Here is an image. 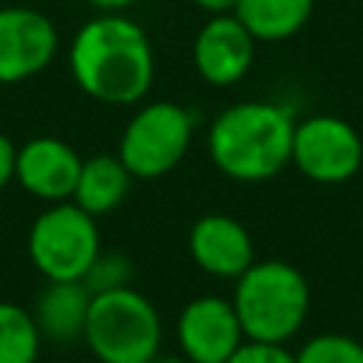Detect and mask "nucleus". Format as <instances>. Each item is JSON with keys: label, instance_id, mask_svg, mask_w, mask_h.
<instances>
[{"label": "nucleus", "instance_id": "nucleus-6", "mask_svg": "<svg viewBox=\"0 0 363 363\" xmlns=\"http://www.w3.org/2000/svg\"><path fill=\"white\" fill-rule=\"evenodd\" d=\"M99 250L94 216L74 201L48 204L28 230V258L45 281H82Z\"/></svg>", "mask_w": 363, "mask_h": 363}, {"label": "nucleus", "instance_id": "nucleus-2", "mask_svg": "<svg viewBox=\"0 0 363 363\" xmlns=\"http://www.w3.org/2000/svg\"><path fill=\"white\" fill-rule=\"evenodd\" d=\"M295 116L286 105L250 99L216 113L207 128L213 164L235 182H264L292 162Z\"/></svg>", "mask_w": 363, "mask_h": 363}, {"label": "nucleus", "instance_id": "nucleus-14", "mask_svg": "<svg viewBox=\"0 0 363 363\" xmlns=\"http://www.w3.org/2000/svg\"><path fill=\"white\" fill-rule=\"evenodd\" d=\"M130 182H133V176L122 164L119 156L96 153L91 159H82L71 201L96 218L102 213L116 210L125 201V196L130 190Z\"/></svg>", "mask_w": 363, "mask_h": 363}, {"label": "nucleus", "instance_id": "nucleus-9", "mask_svg": "<svg viewBox=\"0 0 363 363\" xmlns=\"http://www.w3.org/2000/svg\"><path fill=\"white\" fill-rule=\"evenodd\" d=\"M176 337L190 363H227L247 340L233 301L221 295L193 298L176 320Z\"/></svg>", "mask_w": 363, "mask_h": 363}, {"label": "nucleus", "instance_id": "nucleus-19", "mask_svg": "<svg viewBox=\"0 0 363 363\" xmlns=\"http://www.w3.org/2000/svg\"><path fill=\"white\" fill-rule=\"evenodd\" d=\"M227 363H295V354L284 343H267V340H244Z\"/></svg>", "mask_w": 363, "mask_h": 363}, {"label": "nucleus", "instance_id": "nucleus-22", "mask_svg": "<svg viewBox=\"0 0 363 363\" xmlns=\"http://www.w3.org/2000/svg\"><path fill=\"white\" fill-rule=\"evenodd\" d=\"M91 9H96L99 14H122L128 6H133L136 0H85Z\"/></svg>", "mask_w": 363, "mask_h": 363}, {"label": "nucleus", "instance_id": "nucleus-8", "mask_svg": "<svg viewBox=\"0 0 363 363\" xmlns=\"http://www.w3.org/2000/svg\"><path fill=\"white\" fill-rule=\"evenodd\" d=\"M60 48L57 26L48 14L26 6L0 9V82H23L45 71Z\"/></svg>", "mask_w": 363, "mask_h": 363}, {"label": "nucleus", "instance_id": "nucleus-16", "mask_svg": "<svg viewBox=\"0 0 363 363\" xmlns=\"http://www.w3.org/2000/svg\"><path fill=\"white\" fill-rule=\"evenodd\" d=\"M43 335L34 315L17 303L0 301V363H37Z\"/></svg>", "mask_w": 363, "mask_h": 363}, {"label": "nucleus", "instance_id": "nucleus-23", "mask_svg": "<svg viewBox=\"0 0 363 363\" xmlns=\"http://www.w3.org/2000/svg\"><path fill=\"white\" fill-rule=\"evenodd\" d=\"M150 363H190L187 357H162V354H156Z\"/></svg>", "mask_w": 363, "mask_h": 363}, {"label": "nucleus", "instance_id": "nucleus-4", "mask_svg": "<svg viewBox=\"0 0 363 363\" xmlns=\"http://www.w3.org/2000/svg\"><path fill=\"white\" fill-rule=\"evenodd\" d=\"M82 337L102 363H150L162 346V320L142 292L122 286L91 298Z\"/></svg>", "mask_w": 363, "mask_h": 363}, {"label": "nucleus", "instance_id": "nucleus-20", "mask_svg": "<svg viewBox=\"0 0 363 363\" xmlns=\"http://www.w3.org/2000/svg\"><path fill=\"white\" fill-rule=\"evenodd\" d=\"M14 170H17V147L6 133H0V190L14 179Z\"/></svg>", "mask_w": 363, "mask_h": 363}, {"label": "nucleus", "instance_id": "nucleus-12", "mask_svg": "<svg viewBox=\"0 0 363 363\" xmlns=\"http://www.w3.org/2000/svg\"><path fill=\"white\" fill-rule=\"evenodd\" d=\"M190 255L213 278H238L255 261V247L241 221L224 213L201 216L190 227Z\"/></svg>", "mask_w": 363, "mask_h": 363}, {"label": "nucleus", "instance_id": "nucleus-13", "mask_svg": "<svg viewBox=\"0 0 363 363\" xmlns=\"http://www.w3.org/2000/svg\"><path fill=\"white\" fill-rule=\"evenodd\" d=\"M91 298L94 295L85 289L82 281H48V286L37 295L31 312L40 335L54 343H68L82 337Z\"/></svg>", "mask_w": 363, "mask_h": 363}, {"label": "nucleus", "instance_id": "nucleus-1", "mask_svg": "<svg viewBox=\"0 0 363 363\" xmlns=\"http://www.w3.org/2000/svg\"><path fill=\"white\" fill-rule=\"evenodd\" d=\"M71 77L96 102L133 105L153 85V48L139 23L99 14L79 26L68 51Z\"/></svg>", "mask_w": 363, "mask_h": 363}, {"label": "nucleus", "instance_id": "nucleus-3", "mask_svg": "<svg viewBox=\"0 0 363 363\" xmlns=\"http://www.w3.org/2000/svg\"><path fill=\"white\" fill-rule=\"evenodd\" d=\"M233 309L247 340L286 343L309 315V284L303 272L286 261H252L235 278Z\"/></svg>", "mask_w": 363, "mask_h": 363}, {"label": "nucleus", "instance_id": "nucleus-18", "mask_svg": "<svg viewBox=\"0 0 363 363\" xmlns=\"http://www.w3.org/2000/svg\"><path fill=\"white\" fill-rule=\"evenodd\" d=\"M130 278H133V264L122 252H102L99 250V255L88 267V272L82 275V284L91 295H102V292L130 286Z\"/></svg>", "mask_w": 363, "mask_h": 363}, {"label": "nucleus", "instance_id": "nucleus-10", "mask_svg": "<svg viewBox=\"0 0 363 363\" xmlns=\"http://www.w3.org/2000/svg\"><path fill=\"white\" fill-rule=\"evenodd\" d=\"M255 60V40L238 23L235 14L210 17L193 40V68L196 74L218 88L235 85L247 77Z\"/></svg>", "mask_w": 363, "mask_h": 363}, {"label": "nucleus", "instance_id": "nucleus-17", "mask_svg": "<svg viewBox=\"0 0 363 363\" xmlns=\"http://www.w3.org/2000/svg\"><path fill=\"white\" fill-rule=\"evenodd\" d=\"M295 363H363V343L337 332L315 335L295 352Z\"/></svg>", "mask_w": 363, "mask_h": 363}, {"label": "nucleus", "instance_id": "nucleus-21", "mask_svg": "<svg viewBox=\"0 0 363 363\" xmlns=\"http://www.w3.org/2000/svg\"><path fill=\"white\" fill-rule=\"evenodd\" d=\"M193 6L207 11L210 17H218V14H233L238 0H193Z\"/></svg>", "mask_w": 363, "mask_h": 363}, {"label": "nucleus", "instance_id": "nucleus-15", "mask_svg": "<svg viewBox=\"0 0 363 363\" xmlns=\"http://www.w3.org/2000/svg\"><path fill=\"white\" fill-rule=\"evenodd\" d=\"M315 0H238L235 17L258 43H278L298 34L312 17Z\"/></svg>", "mask_w": 363, "mask_h": 363}, {"label": "nucleus", "instance_id": "nucleus-11", "mask_svg": "<svg viewBox=\"0 0 363 363\" xmlns=\"http://www.w3.org/2000/svg\"><path fill=\"white\" fill-rule=\"evenodd\" d=\"M82 159L79 153L57 136H34L17 147L14 179L20 187L43 201H68L77 187Z\"/></svg>", "mask_w": 363, "mask_h": 363}, {"label": "nucleus", "instance_id": "nucleus-5", "mask_svg": "<svg viewBox=\"0 0 363 363\" xmlns=\"http://www.w3.org/2000/svg\"><path fill=\"white\" fill-rule=\"evenodd\" d=\"M193 130L196 116L190 108L159 99L139 108L128 119L116 156L133 179H159L184 159L193 142Z\"/></svg>", "mask_w": 363, "mask_h": 363}, {"label": "nucleus", "instance_id": "nucleus-7", "mask_svg": "<svg viewBox=\"0 0 363 363\" xmlns=\"http://www.w3.org/2000/svg\"><path fill=\"white\" fill-rule=\"evenodd\" d=\"M292 164L318 184L349 182L363 164V139L357 128L335 113H315L295 122Z\"/></svg>", "mask_w": 363, "mask_h": 363}]
</instances>
